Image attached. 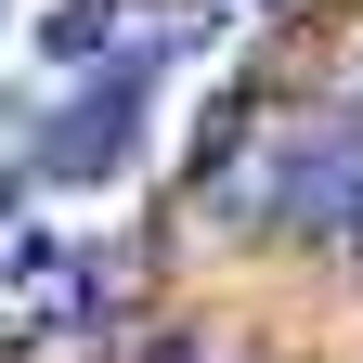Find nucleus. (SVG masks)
Returning a JSON list of instances; mask_svg holds the SVG:
<instances>
[{
  "instance_id": "7ed1b4c3",
  "label": "nucleus",
  "mask_w": 363,
  "mask_h": 363,
  "mask_svg": "<svg viewBox=\"0 0 363 363\" xmlns=\"http://www.w3.org/2000/svg\"><path fill=\"white\" fill-rule=\"evenodd\" d=\"M220 350H234V337H220L208 311H156V325L117 337V363H220Z\"/></svg>"
},
{
  "instance_id": "20e7f679",
  "label": "nucleus",
  "mask_w": 363,
  "mask_h": 363,
  "mask_svg": "<svg viewBox=\"0 0 363 363\" xmlns=\"http://www.w3.org/2000/svg\"><path fill=\"white\" fill-rule=\"evenodd\" d=\"M26 195H39V169H26V143H13V156H0V234L26 220Z\"/></svg>"
},
{
  "instance_id": "39448f33",
  "label": "nucleus",
  "mask_w": 363,
  "mask_h": 363,
  "mask_svg": "<svg viewBox=\"0 0 363 363\" xmlns=\"http://www.w3.org/2000/svg\"><path fill=\"white\" fill-rule=\"evenodd\" d=\"M325 259H337V272H363V208H350V234H337V247H325Z\"/></svg>"
},
{
  "instance_id": "f03ea898",
  "label": "nucleus",
  "mask_w": 363,
  "mask_h": 363,
  "mask_svg": "<svg viewBox=\"0 0 363 363\" xmlns=\"http://www.w3.org/2000/svg\"><path fill=\"white\" fill-rule=\"evenodd\" d=\"M117 39H130V0H52V13H39V78H104L117 65Z\"/></svg>"
},
{
  "instance_id": "f257e3e1",
  "label": "nucleus",
  "mask_w": 363,
  "mask_h": 363,
  "mask_svg": "<svg viewBox=\"0 0 363 363\" xmlns=\"http://www.w3.org/2000/svg\"><path fill=\"white\" fill-rule=\"evenodd\" d=\"M156 104H169V78H143V65L65 78L52 104H39V130H26L39 195H117V182L156 156Z\"/></svg>"
}]
</instances>
